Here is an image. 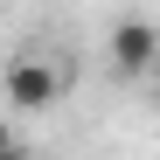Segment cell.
<instances>
[{
	"label": "cell",
	"instance_id": "obj_1",
	"mask_svg": "<svg viewBox=\"0 0 160 160\" xmlns=\"http://www.w3.org/2000/svg\"><path fill=\"white\" fill-rule=\"evenodd\" d=\"M63 91H70V77L49 56H14L7 77H0V98H7L14 112H49V104H63Z\"/></svg>",
	"mask_w": 160,
	"mask_h": 160
},
{
	"label": "cell",
	"instance_id": "obj_2",
	"mask_svg": "<svg viewBox=\"0 0 160 160\" xmlns=\"http://www.w3.org/2000/svg\"><path fill=\"white\" fill-rule=\"evenodd\" d=\"M104 49H112V63H118V77H153V63H160V35H153V21L146 14H132V21H118L112 35H104Z\"/></svg>",
	"mask_w": 160,
	"mask_h": 160
},
{
	"label": "cell",
	"instance_id": "obj_3",
	"mask_svg": "<svg viewBox=\"0 0 160 160\" xmlns=\"http://www.w3.org/2000/svg\"><path fill=\"white\" fill-rule=\"evenodd\" d=\"M7 146H14V125H7V118H0V153H7Z\"/></svg>",
	"mask_w": 160,
	"mask_h": 160
},
{
	"label": "cell",
	"instance_id": "obj_4",
	"mask_svg": "<svg viewBox=\"0 0 160 160\" xmlns=\"http://www.w3.org/2000/svg\"><path fill=\"white\" fill-rule=\"evenodd\" d=\"M0 160H35V153H28V146H7V153H0Z\"/></svg>",
	"mask_w": 160,
	"mask_h": 160
}]
</instances>
